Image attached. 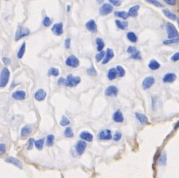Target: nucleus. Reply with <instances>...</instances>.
Returning a JSON list of instances; mask_svg holds the SVG:
<instances>
[{"label":"nucleus","mask_w":179,"mask_h":178,"mask_svg":"<svg viewBox=\"0 0 179 178\" xmlns=\"http://www.w3.org/2000/svg\"><path fill=\"white\" fill-rule=\"evenodd\" d=\"M163 13L164 15L167 17V18H169L171 20H176L177 19V16L173 12H171L170 10H168V9H163Z\"/></svg>","instance_id":"a878e982"},{"label":"nucleus","mask_w":179,"mask_h":178,"mask_svg":"<svg viewBox=\"0 0 179 178\" xmlns=\"http://www.w3.org/2000/svg\"><path fill=\"white\" fill-rule=\"evenodd\" d=\"M174 128H175V129H177V128H179V122H177L176 125H175V127H174Z\"/></svg>","instance_id":"6e6d98bb"},{"label":"nucleus","mask_w":179,"mask_h":178,"mask_svg":"<svg viewBox=\"0 0 179 178\" xmlns=\"http://www.w3.org/2000/svg\"><path fill=\"white\" fill-rule=\"evenodd\" d=\"M12 97L15 100H24L26 98V92L22 90L16 91L12 94Z\"/></svg>","instance_id":"dca6fc26"},{"label":"nucleus","mask_w":179,"mask_h":178,"mask_svg":"<svg viewBox=\"0 0 179 178\" xmlns=\"http://www.w3.org/2000/svg\"><path fill=\"white\" fill-rule=\"evenodd\" d=\"M128 53H129V54H134L135 52H137V48H135V47H133V46H130V47H129V48H128Z\"/></svg>","instance_id":"de8ad7c7"},{"label":"nucleus","mask_w":179,"mask_h":178,"mask_svg":"<svg viewBox=\"0 0 179 178\" xmlns=\"http://www.w3.org/2000/svg\"><path fill=\"white\" fill-rule=\"evenodd\" d=\"M64 135H65L66 137H73V130H72L70 128H67L65 129V132H64Z\"/></svg>","instance_id":"4c0bfd02"},{"label":"nucleus","mask_w":179,"mask_h":178,"mask_svg":"<svg viewBox=\"0 0 179 178\" xmlns=\"http://www.w3.org/2000/svg\"><path fill=\"white\" fill-rule=\"evenodd\" d=\"M175 43H179V38H174V39H169L167 40L163 41V44L170 45L175 44Z\"/></svg>","instance_id":"7c9ffc66"},{"label":"nucleus","mask_w":179,"mask_h":178,"mask_svg":"<svg viewBox=\"0 0 179 178\" xmlns=\"http://www.w3.org/2000/svg\"><path fill=\"white\" fill-rule=\"evenodd\" d=\"M176 75L173 73V72H168L167 74L164 75V77L162 78V81L164 82V83H173L174 81L176 80Z\"/></svg>","instance_id":"f3484780"},{"label":"nucleus","mask_w":179,"mask_h":178,"mask_svg":"<svg viewBox=\"0 0 179 178\" xmlns=\"http://www.w3.org/2000/svg\"><path fill=\"white\" fill-rule=\"evenodd\" d=\"M5 161L8 162V163H11L13 164V165H14V166H16L17 167H18V168H20V169L23 168V165H22L21 161L19 160H18L17 158H13V157H9V158H6Z\"/></svg>","instance_id":"2eb2a0df"},{"label":"nucleus","mask_w":179,"mask_h":178,"mask_svg":"<svg viewBox=\"0 0 179 178\" xmlns=\"http://www.w3.org/2000/svg\"><path fill=\"white\" fill-rule=\"evenodd\" d=\"M75 147H76V151L78 152V154L82 155L86 149L87 143L84 141H78Z\"/></svg>","instance_id":"9b49d317"},{"label":"nucleus","mask_w":179,"mask_h":178,"mask_svg":"<svg viewBox=\"0 0 179 178\" xmlns=\"http://www.w3.org/2000/svg\"><path fill=\"white\" fill-rule=\"evenodd\" d=\"M140 6L139 5H135L130 8L129 10V14L130 17H137L138 14V10H139Z\"/></svg>","instance_id":"412c9836"},{"label":"nucleus","mask_w":179,"mask_h":178,"mask_svg":"<svg viewBox=\"0 0 179 178\" xmlns=\"http://www.w3.org/2000/svg\"><path fill=\"white\" fill-rule=\"evenodd\" d=\"M135 116L137 117V119L141 122V123H143V124H146L148 122V119L147 117L145 115H143L142 113H135Z\"/></svg>","instance_id":"4be33fe9"},{"label":"nucleus","mask_w":179,"mask_h":178,"mask_svg":"<svg viewBox=\"0 0 179 178\" xmlns=\"http://www.w3.org/2000/svg\"><path fill=\"white\" fill-rule=\"evenodd\" d=\"M86 28L91 33H96L98 31V27H97V24H96L95 21L93 19H91L88 22L86 23Z\"/></svg>","instance_id":"f8f14e48"},{"label":"nucleus","mask_w":179,"mask_h":178,"mask_svg":"<svg viewBox=\"0 0 179 178\" xmlns=\"http://www.w3.org/2000/svg\"><path fill=\"white\" fill-rule=\"evenodd\" d=\"M69 123H70V121H69V119L67 118L65 116H63V118H62L61 122H60V124L62 125V126H68Z\"/></svg>","instance_id":"c03bdc74"},{"label":"nucleus","mask_w":179,"mask_h":178,"mask_svg":"<svg viewBox=\"0 0 179 178\" xmlns=\"http://www.w3.org/2000/svg\"><path fill=\"white\" fill-rule=\"evenodd\" d=\"M166 161H167V158H166V153H162L161 155V157L158 159V162L161 165H165L166 164Z\"/></svg>","instance_id":"ea45409f"},{"label":"nucleus","mask_w":179,"mask_h":178,"mask_svg":"<svg viewBox=\"0 0 179 178\" xmlns=\"http://www.w3.org/2000/svg\"><path fill=\"white\" fill-rule=\"evenodd\" d=\"M52 32L54 35L61 36L63 33V25L62 23L55 24L52 28Z\"/></svg>","instance_id":"0eeeda50"},{"label":"nucleus","mask_w":179,"mask_h":178,"mask_svg":"<svg viewBox=\"0 0 179 178\" xmlns=\"http://www.w3.org/2000/svg\"><path fill=\"white\" fill-rule=\"evenodd\" d=\"M46 96H47V93L45 92L43 89H39L38 90L37 92H35V94H34V98H35L37 101L39 102H42L46 98Z\"/></svg>","instance_id":"ddd939ff"},{"label":"nucleus","mask_w":179,"mask_h":178,"mask_svg":"<svg viewBox=\"0 0 179 178\" xmlns=\"http://www.w3.org/2000/svg\"><path fill=\"white\" fill-rule=\"evenodd\" d=\"M87 72H88V74L89 75V76H92V77H95L96 75H97V71H96L93 67H91L90 69H88Z\"/></svg>","instance_id":"a19ab883"},{"label":"nucleus","mask_w":179,"mask_h":178,"mask_svg":"<svg viewBox=\"0 0 179 178\" xmlns=\"http://www.w3.org/2000/svg\"><path fill=\"white\" fill-rule=\"evenodd\" d=\"M131 58H132V59H136V60H141V59H142V57H141L140 52H138V51H137V52H135L134 54H132Z\"/></svg>","instance_id":"79ce46f5"},{"label":"nucleus","mask_w":179,"mask_h":178,"mask_svg":"<svg viewBox=\"0 0 179 178\" xmlns=\"http://www.w3.org/2000/svg\"><path fill=\"white\" fill-rule=\"evenodd\" d=\"M113 10H114V7L111 3H103L99 9V13L103 16H105L113 12Z\"/></svg>","instance_id":"423d86ee"},{"label":"nucleus","mask_w":179,"mask_h":178,"mask_svg":"<svg viewBox=\"0 0 179 178\" xmlns=\"http://www.w3.org/2000/svg\"><path fill=\"white\" fill-rule=\"evenodd\" d=\"M30 34V30L28 28L23 27V26H18V29L16 31V34H15V41H18L21 39L28 36Z\"/></svg>","instance_id":"f03ea898"},{"label":"nucleus","mask_w":179,"mask_h":178,"mask_svg":"<svg viewBox=\"0 0 179 178\" xmlns=\"http://www.w3.org/2000/svg\"><path fill=\"white\" fill-rule=\"evenodd\" d=\"M3 62L5 64V65H9V64H10V62H11V60H10V58H9V57H3Z\"/></svg>","instance_id":"603ef678"},{"label":"nucleus","mask_w":179,"mask_h":178,"mask_svg":"<svg viewBox=\"0 0 179 178\" xmlns=\"http://www.w3.org/2000/svg\"><path fill=\"white\" fill-rule=\"evenodd\" d=\"M127 38L132 43H136L137 41V37L133 32H129L127 33Z\"/></svg>","instance_id":"c85d7f7f"},{"label":"nucleus","mask_w":179,"mask_h":178,"mask_svg":"<svg viewBox=\"0 0 179 178\" xmlns=\"http://www.w3.org/2000/svg\"><path fill=\"white\" fill-rule=\"evenodd\" d=\"M64 44H65V48H67V49H69V48H70V46H71V39H69V38L66 39Z\"/></svg>","instance_id":"8fccbe9b"},{"label":"nucleus","mask_w":179,"mask_h":178,"mask_svg":"<svg viewBox=\"0 0 179 178\" xmlns=\"http://www.w3.org/2000/svg\"><path fill=\"white\" fill-rule=\"evenodd\" d=\"M70 9H71V6H70V5H68V6H67V11L69 12V11H70Z\"/></svg>","instance_id":"4d7b16f0"},{"label":"nucleus","mask_w":179,"mask_h":178,"mask_svg":"<svg viewBox=\"0 0 179 178\" xmlns=\"http://www.w3.org/2000/svg\"><path fill=\"white\" fill-rule=\"evenodd\" d=\"M10 77V72L7 68L2 69L1 73H0V87H6L9 81Z\"/></svg>","instance_id":"f257e3e1"},{"label":"nucleus","mask_w":179,"mask_h":178,"mask_svg":"<svg viewBox=\"0 0 179 178\" xmlns=\"http://www.w3.org/2000/svg\"><path fill=\"white\" fill-rule=\"evenodd\" d=\"M43 24L44 27H49L51 24H52V20L49 17H45L43 20Z\"/></svg>","instance_id":"e433bc0d"},{"label":"nucleus","mask_w":179,"mask_h":178,"mask_svg":"<svg viewBox=\"0 0 179 178\" xmlns=\"http://www.w3.org/2000/svg\"><path fill=\"white\" fill-rule=\"evenodd\" d=\"M5 151H6V146L3 143H0V154H3Z\"/></svg>","instance_id":"3c124183"},{"label":"nucleus","mask_w":179,"mask_h":178,"mask_svg":"<svg viewBox=\"0 0 179 178\" xmlns=\"http://www.w3.org/2000/svg\"><path fill=\"white\" fill-rule=\"evenodd\" d=\"M43 143H44V140L43 139H39L37 140L34 142V146H36V148L38 150H42L43 146Z\"/></svg>","instance_id":"2f4dec72"},{"label":"nucleus","mask_w":179,"mask_h":178,"mask_svg":"<svg viewBox=\"0 0 179 178\" xmlns=\"http://www.w3.org/2000/svg\"><path fill=\"white\" fill-rule=\"evenodd\" d=\"M105 52H103V51H101V52H99V54H97L95 56V58H96V61L97 62H100V61H102V60H103V58H104L105 57Z\"/></svg>","instance_id":"f704fd0d"},{"label":"nucleus","mask_w":179,"mask_h":178,"mask_svg":"<svg viewBox=\"0 0 179 178\" xmlns=\"http://www.w3.org/2000/svg\"><path fill=\"white\" fill-rule=\"evenodd\" d=\"M117 76V69H111L108 72H107V77L109 80H114L115 78Z\"/></svg>","instance_id":"393cba45"},{"label":"nucleus","mask_w":179,"mask_h":178,"mask_svg":"<svg viewBox=\"0 0 179 178\" xmlns=\"http://www.w3.org/2000/svg\"><path fill=\"white\" fill-rule=\"evenodd\" d=\"M80 137L87 142H92L93 140V136L88 132H82L80 133Z\"/></svg>","instance_id":"6ab92c4d"},{"label":"nucleus","mask_w":179,"mask_h":178,"mask_svg":"<svg viewBox=\"0 0 179 178\" xmlns=\"http://www.w3.org/2000/svg\"><path fill=\"white\" fill-rule=\"evenodd\" d=\"M155 83V78L152 76H149V77H147L143 82V89H149Z\"/></svg>","instance_id":"6e6552de"},{"label":"nucleus","mask_w":179,"mask_h":178,"mask_svg":"<svg viewBox=\"0 0 179 178\" xmlns=\"http://www.w3.org/2000/svg\"><path fill=\"white\" fill-rule=\"evenodd\" d=\"M25 50H26V43H23V44L21 45V47H20V48H19V50L18 52V58H22L24 57V54H25Z\"/></svg>","instance_id":"c756f323"},{"label":"nucleus","mask_w":179,"mask_h":178,"mask_svg":"<svg viewBox=\"0 0 179 178\" xmlns=\"http://www.w3.org/2000/svg\"><path fill=\"white\" fill-rule=\"evenodd\" d=\"M33 144H34V140L33 138H31L28 141V150H32L33 146Z\"/></svg>","instance_id":"09e8293b"},{"label":"nucleus","mask_w":179,"mask_h":178,"mask_svg":"<svg viewBox=\"0 0 179 178\" xmlns=\"http://www.w3.org/2000/svg\"><path fill=\"white\" fill-rule=\"evenodd\" d=\"M113 118H114V121L116 122H123V115H122V113H121V111L120 110H117L116 111L115 113H114V116H113Z\"/></svg>","instance_id":"a211bd4d"},{"label":"nucleus","mask_w":179,"mask_h":178,"mask_svg":"<svg viewBox=\"0 0 179 178\" xmlns=\"http://www.w3.org/2000/svg\"><path fill=\"white\" fill-rule=\"evenodd\" d=\"M117 75L119 76L120 77H124V75H125V70H124V69L122 68V66H117Z\"/></svg>","instance_id":"72a5a7b5"},{"label":"nucleus","mask_w":179,"mask_h":178,"mask_svg":"<svg viewBox=\"0 0 179 178\" xmlns=\"http://www.w3.org/2000/svg\"><path fill=\"white\" fill-rule=\"evenodd\" d=\"M165 2L169 4V5H172V6H174L176 4V0H164Z\"/></svg>","instance_id":"864d4df0"},{"label":"nucleus","mask_w":179,"mask_h":178,"mask_svg":"<svg viewBox=\"0 0 179 178\" xmlns=\"http://www.w3.org/2000/svg\"><path fill=\"white\" fill-rule=\"evenodd\" d=\"M32 132V127L31 126H25L24 128H22L21 130V137H28L30 133Z\"/></svg>","instance_id":"aec40b11"},{"label":"nucleus","mask_w":179,"mask_h":178,"mask_svg":"<svg viewBox=\"0 0 179 178\" xmlns=\"http://www.w3.org/2000/svg\"><path fill=\"white\" fill-rule=\"evenodd\" d=\"M54 135H48L47 137V145L48 146H51L54 145Z\"/></svg>","instance_id":"c9c22d12"},{"label":"nucleus","mask_w":179,"mask_h":178,"mask_svg":"<svg viewBox=\"0 0 179 178\" xmlns=\"http://www.w3.org/2000/svg\"><path fill=\"white\" fill-rule=\"evenodd\" d=\"M81 78L79 77H73L72 74L68 75V77L65 79V83L64 85L67 87H75L78 85V83H80Z\"/></svg>","instance_id":"7ed1b4c3"},{"label":"nucleus","mask_w":179,"mask_h":178,"mask_svg":"<svg viewBox=\"0 0 179 178\" xmlns=\"http://www.w3.org/2000/svg\"><path fill=\"white\" fill-rule=\"evenodd\" d=\"M167 32L168 39H174V38H178L179 33L175 26L171 23L167 24Z\"/></svg>","instance_id":"20e7f679"},{"label":"nucleus","mask_w":179,"mask_h":178,"mask_svg":"<svg viewBox=\"0 0 179 178\" xmlns=\"http://www.w3.org/2000/svg\"><path fill=\"white\" fill-rule=\"evenodd\" d=\"M177 23H178V25H179V18H177Z\"/></svg>","instance_id":"bf43d9fd"},{"label":"nucleus","mask_w":179,"mask_h":178,"mask_svg":"<svg viewBox=\"0 0 179 178\" xmlns=\"http://www.w3.org/2000/svg\"><path fill=\"white\" fill-rule=\"evenodd\" d=\"M113 138H114V140L115 142H118V141L121 140V138H122V133L119 132H116L115 134H114V136L113 137Z\"/></svg>","instance_id":"a18cd8bd"},{"label":"nucleus","mask_w":179,"mask_h":178,"mask_svg":"<svg viewBox=\"0 0 179 178\" xmlns=\"http://www.w3.org/2000/svg\"><path fill=\"white\" fill-rule=\"evenodd\" d=\"M114 51L112 50L111 48H107L106 51V54H105V57L103 60V64H107V62H109L112 58H114Z\"/></svg>","instance_id":"4468645a"},{"label":"nucleus","mask_w":179,"mask_h":178,"mask_svg":"<svg viewBox=\"0 0 179 178\" xmlns=\"http://www.w3.org/2000/svg\"><path fill=\"white\" fill-rule=\"evenodd\" d=\"M118 93V89L116 86H109L107 87V89L105 90V95L107 97H113L117 96Z\"/></svg>","instance_id":"1a4fd4ad"},{"label":"nucleus","mask_w":179,"mask_h":178,"mask_svg":"<svg viewBox=\"0 0 179 178\" xmlns=\"http://www.w3.org/2000/svg\"><path fill=\"white\" fill-rule=\"evenodd\" d=\"M115 24H116L117 27L119 29H122V30L126 29V28H128V26H129V24H128L126 21L117 20V19L115 21Z\"/></svg>","instance_id":"5701e85b"},{"label":"nucleus","mask_w":179,"mask_h":178,"mask_svg":"<svg viewBox=\"0 0 179 178\" xmlns=\"http://www.w3.org/2000/svg\"><path fill=\"white\" fill-rule=\"evenodd\" d=\"M113 137L111 131L109 129H105L101 131L99 134V138L100 140H110Z\"/></svg>","instance_id":"9d476101"},{"label":"nucleus","mask_w":179,"mask_h":178,"mask_svg":"<svg viewBox=\"0 0 179 178\" xmlns=\"http://www.w3.org/2000/svg\"><path fill=\"white\" fill-rule=\"evenodd\" d=\"M148 68H149L151 70H157L160 68V63L156 61V60L152 59L148 63Z\"/></svg>","instance_id":"b1692460"},{"label":"nucleus","mask_w":179,"mask_h":178,"mask_svg":"<svg viewBox=\"0 0 179 178\" xmlns=\"http://www.w3.org/2000/svg\"><path fill=\"white\" fill-rule=\"evenodd\" d=\"M6 1H8V0H6Z\"/></svg>","instance_id":"052dcab7"},{"label":"nucleus","mask_w":179,"mask_h":178,"mask_svg":"<svg viewBox=\"0 0 179 178\" xmlns=\"http://www.w3.org/2000/svg\"><path fill=\"white\" fill-rule=\"evenodd\" d=\"M114 14L117 17L122 18V19H127L129 17V13L125 12V11H116Z\"/></svg>","instance_id":"cd10ccee"},{"label":"nucleus","mask_w":179,"mask_h":178,"mask_svg":"<svg viewBox=\"0 0 179 178\" xmlns=\"http://www.w3.org/2000/svg\"><path fill=\"white\" fill-rule=\"evenodd\" d=\"M49 76H54V77H58L59 75V70L55 68H52L48 70V73Z\"/></svg>","instance_id":"473e14b6"},{"label":"nucleus","mask_w":179,"mask_h":178,"mask_svg":"<svg viewBox=\"0 0 179 178\" xmlns=\"http://www.w3.org/2000/svg\"><path fill=\"white\" fill-rule=\"evenodd\" d=\"M103 1H104V0H97V2L99 3H103Z\"/></svg>","instance_id":"13d9d810"},{"label":"nucleus","mask_w":179,"mask_h":178,"mask_svg":"<svg viewBox=\"0 0 179 178\" xmlns=\"http://www.w3.org/2000/svg\"><path fill=\"white\" fill-rule=\"evenodd\" d=\"M79 60L77 57H75L74 55H71L69 56L67 60H66V65L71 67V68H78L79 66Z\"/></svg>","instance_id":"39448f33"},{"label":"nucleus","mask_w":179,"mask_h":178,"mask_svg":"<svg viewBox=\"0 0 179 178\" xmlns=\"http://www.w3.org/2000/svg\"><path fill=\"white\" fill-rule=\"evenodd\" d=\"M171 60L173 61V62H177V61H179V52L176 53L175 54H173L172 57H171Z\"/></svg>","instance_id":"49530a36"},{"label":"nucleus","mask_w":179,"mask_h":178,"mask_svg":"<svg viewBox=\"0 0 179 178\" xmlns=\"http://www.w3.org/2000/svg\"><path fill=\"white\" fill-rule=\"evenodd\" d=\"M58 83L59 84H64L65 83V79L64 78H60L59 80H58Z\"/></svg>","instance_id":"5fc2aeb1"},{"label":"nucleus","mask_w":179,"mask_h":178,"mask_svg":"<svg viewBox=\"0 0 179 178\" xmlns=\"http://www.w3.org/2000/svg\"><path fill=\"white\" fill-rule=\"evenodd\" d=\"M147 3H151L152 5H154L156 7H163V5L158 0H146Z\"/></svg>","instance_id":"58836bf2"},{"label":"nucleus","mask_w":179,"mask_h":178,"mask_svg":"<svg viewBox=\"0 0 179 178\" xmlns=\"http://www.w3.org/2000/svg\"><path fill=\"white\" fill-rule=\"evenodd\" d=\"M122 0H109V3L113 5V6L118 7L122 4Z\"/></svg>","instance_id":"37998d69"},{"label":"nucleus","mask_w":179,"mask_h":178,"mask_svg":"<svg viewBox=\"0 0 179 178\" xmlns=\"http://www.w3.org/2000/svg\"><path fill=\"white\" fill-rule=\"evenodd\" d=\"M96 43H97V49H98V51H99V52L103 51V48H104L105 46L103 40L102 39H100V38H98V39H96Z\"/></svg>","instance_id":"bb28decb"}]
</instances>
